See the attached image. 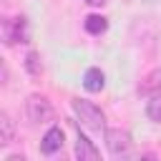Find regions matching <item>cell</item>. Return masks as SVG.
<instances>
[{"instance_id": "4fadbf2b", "label": "cell", "mask_w": 161, "mask_h": 161, "mask_svg": "<svg viewBox=\"0 0 161 161\" xmlns=\"http://www.w3.org/2000/svg\"><path fill=\"white\" fill-rule=\"evenodd\" d=\"M88 5H96V8H101V5H106V0H86Z\"/></svg>"}, {"instance_id": "7c38bea8", "label": "cell", "mask_w": 161, "mask_h": 161, "mask_svg": "<svg viewBox=\"0 0 161 161\" xmlns=\"http://www.w3.org/2000/svg\"><path fill=\"white\" fill-rule=\"evenodd\" d=\"M25 68H28L33 75H38V73H40V65H38V53H28V58H25Z\"/></svg>"}, {"instance_id": "9c48e42d", "label": "cell", "mask_w": 161, "mask_h": 161, "mask_svg": "<svg viewBox=\"0 0 161 161\" xmlns=\"http://www.w3.org/2000/svg\"><path fill=\"white\" fill-rule=\"evenodd\" d=\"M106 28H108V20L103 15H88L86 18V30L91 35H101V33H106Z\"/></svg>"}, {"instance_id": "5b68a950", "label": "cell", "mask_w": 161, "mask_h": 161, "mask_svg": "<svg viewBox=\"0 0 161 161\" xmlns=\"http://www.w3.org/2000/svg\"><path fill=\"white\" fill-rule=\"evenodd\" d=\"M75 156H78L80 161H98V158H101V153H98V148L93 146V141H91L88 136H83V133H78V141H75Z\"/></svg>"}, {"instance_id": "8fae6325", "label": "cell", "mask_w": 161, "mask_h": 161, "mask_svg": "<svg viewBox=\"0 0 161 161\" xmlns=\"http://www.w3.org/2000/svg\"><path fill=\"white\" fill-rule=\"evenodd\" d=\"M146 113L151 121H161V93H153V98L146 106Z\"/></svg>"}, {"instance_id": "52a82bcc", "label": "cell", "mask_w": 161, "mask_h": 161, "mask_svg": "<svg viewBox=\"0 0 161 161\" xmlns=\"http://www.w3.org/2000/svg\"><path fill=\"white\" fill-rule=\"evenodd\" d=\"M60 146H63V131H60L58 126H53V128L43 136L40 148H43V153H55V151H60Z\"/></svg>"}, {"instance_id": "3957f363", "label": "cell", "mask_w": 161, "mask_h": 161, "mask_svg": "<svg viewBox=\"0 0 161 161\" xmlns=\"http://www.w3.org/2000/svg\"><path fill=\"white\" fill-rule=\"evenodd\" d=\"M106 146L111 151V156H126L133 146L131 141V133L123 131V128H108L106 131Z\"/></svg>"}, {"instance_id": "ba28073f", "label": "cell", "mask_w": 161, "mask_h": 161, "mask_svg": "<svg viewBox=\"0 0 161 161\" xmlns=\"http://www.w3.org/2000/svg\"><path fill=\"white\" fill-rule=\"evenodd\" d=\"M138 91H141V93H161V68L151 70V73L143 78V83L138 86Z\"/></svg>"}, {"instance_id": "30bf717a", "label": "cell", "mask_w": 161, "mask_h": 161, "mask_svg": "<svg viewBox=\"0 0 161 161\" xmlns=\"http://www.w3.org/2000/svg\"><path fill=\"white\" fill-rule=\"evenodd\" d=\"M0 128H3V136H0V146H8L13 141V121L8 113H0Z\"/></svg>"}, {"instance_id": "6da1fadb", "label": "cell", "mask_w": 161, "mask_h": 161, "mask_svg": "<svg viewBox=\"0 0 161 161\" xmlns=\"http://www.w3.org/2000/svg\"><path fill=\"white\" fill-rule=\"evenodd\" d=\"M73 111H75L78 121H80L88 131H103V128H106L103 111H101L96 103H91V101H86V98H75V101H73Z\"/></svg>"}, {"instance_id": "8992f818", "label": "cell", "mask_w": 161, "mask_h": 161, "mask_svg": "<svg viewBox=\"0 0 161 161\" xmlns=\"http://www.w3.org/2000/svg\"><path fill=\"white\" fill-rule=\"evenodd\" d=\"M103 86H106V75H103V70H101V68H88L86 75H83V88L91 91V93H98Z\"/></svg>"}, {"instance_id": "277c9868", "label": "cell", "mask_w": 161, "mask_h": 161, "mask_svg": "<svg viewBox=\"0 0 161 161\" xmlns=\"http://www.w3.org/2000/svg\"><path fill=\"white\" fill-rule=\"evenodd\" d=\"M28 118L33 123H43L53 118V106L43 98V96H30L28 98Z\"/></svg>"}, {"instance_id": "7a4b0ae2", "label": "cell", "mask_w": 161, "mask_h": 161, "mask_svg": "<svg viewBox=\"0 0 161 161\" xmlns=\"http://www.w3.org/2000/svg\"><path fill=\"white\" fill-rule=\"evenodd\" d=\"M3 28V43L13 45V43H28V23L25 18H3L0 23Z\"/></svg>"}]
</instances>
